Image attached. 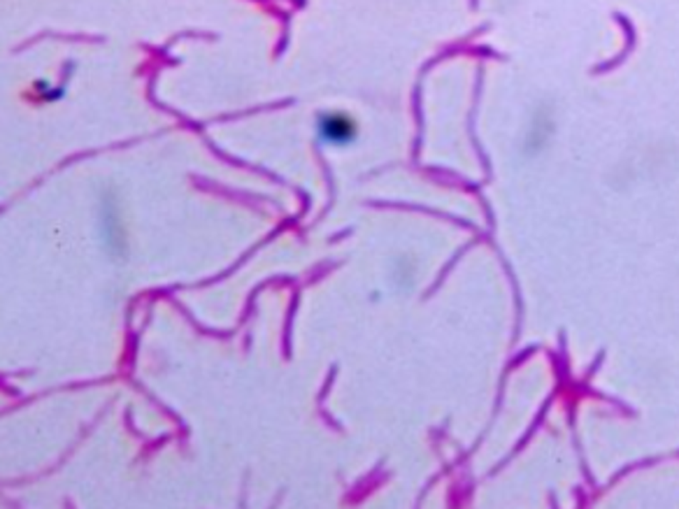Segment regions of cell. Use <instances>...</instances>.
<instances>
[{
    "label": "cell",
    "mask_w": 679,
    "mask_h": 509,
    "mask_svg": "<svg viewBox=\"0 0 679 509\" xmlns=\"http://www.w3.org/2000/svg\"><path fill=\"white\" fill-rule=\"evenodd\" d=\"M321 135L328 142H347L354 137V124L342 114H331V117L321 119Z\"/></svg>",
    "instance_id": "obj_1"
}]
</instances>
